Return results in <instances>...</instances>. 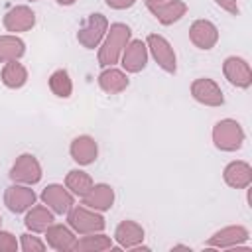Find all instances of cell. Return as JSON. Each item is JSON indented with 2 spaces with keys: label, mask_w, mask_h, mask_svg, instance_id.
I'll return each instance as SVG.
<instances>
[{
  "label": "cell",
  "mask_w": 252,
  "mask_h": 252,
  "mask_svg": "<svg viewBox=\"0 0 252 252\" xmlns=\"http://www.w3.org/2000/svg\"><path fill=\"white\" fill-rule=\"evenodd\" d=\"M57 4H61V6H73L77 0H55Z\"/></svg>",
  "instance_id": "1f68e13d"
},
{
  "label": "cell",
  "mask_w": 252,
  "mask_h": 252,
  "mask_svg": "<svg viewBox=\"0 0 252 252\" xmlns=\"http://www.w3.org/2000/svg\"><path fill=\"white\" fill-rule=\"evenodd\" d=\"M20 248L24 252H43L47 248V244L43 240H39V236H35V232H24V234H20Z\"/></svg>",
  "instance_id": "83f0119b"
},
{
  "label": "cell",
  "mask_w": 252,
  "mask_h": 252,
  "mask_svg": "<svg viewBox=\"0 0 252 252\" xmlns=\"http://www.w3.org/2000/svg\"><path fill=\"white\" fill-rule=\"evenodd\" d=\"M26 53V43L16 33L0 35V63L18 61Z\"/></svg>",
  "instance_id": "cb8c5ba5"
},
{
  "label": "cell",
  "mask_w": 252,
  "mask_h": 252,
  "mask_svg": "<svg viewBox=\"0 0 252 252\" xmlns=\"http://www.w3.org/2000/svg\"><path fill=\"white\" fill-rule=\"evenodd\" d=\"M189 39L195 47L209 51L219 41V28L211 20H195L189 28Z\"/></svg>",
  "instance_id": "5bb4252c"
},
{
  "label": "cell",
  "mask_w": 252,
  "mask_h": 252,
  "mask_svg": "<svg viewBox=\"0 0 252 252\" xmlns=\"http://www.w3.org/2000/svg\"><path fill=\"white\" fill-rule=\"evenodd\" d=\"M0 79L8 89H22L28 83V69L18 61H8L2 67Z\"/></svg>",
  "instance_id": "d4e9b609"
},
{
  "label": "cell",
  "mask_w": 252,
  "mask_h": 252,
  "mask_svg": "<svg viewBox=\"0 0 252 252\" xmlns=\"http://www.w3.org/2000/svg\"><path fill=\"white\" fill-rule=\"evenodd\" d=\"M130 37H132V30L126 24H122V22L110 24L104 39L98 45V65L114 67L120 61V55H122L124 47L128 45Z\"/></svg>",
  "instance_id": "6da1fadb"
},
{
  "label": "cell",
  "mask_w": 252,
  "mask_h": 252,
  "mask_svg": "<svg viewBox=\"0 0 252 252\" xmlns=\"http://www.w3.org/2000/svg\"><path fill=\"white\" fill-rule=\"evenodd\" d=\"M37 201L35 191L32 189V185H24V183H12L10 187H6L4 191V205L10 213L18 215V213H26L28 209H32Z\"/></svg>",
  "instance_id": "52a82bcc"
},
{
  "label": "cell",
  "mask_w": 252,
  "mask_h": 252,
  "mask_svg": "<svg viewBox=\"0 0 252 252\" xmlns=\"http://www.w3.org/2000/svg\"><path fill=\"white\" fill-rule=\"evenodd\" d=\"M0 228H2V220H0Z\"/></svg>",
  "instance_id": "836d02e7"
},
{
  "label": "cell",
  "mask_w": 252,
  "mask_h": 252,
  "mask_svg": "<svg viewBox=\"0 0 252 252\" xmlns=\"http://www.w3.org/2000/svg\"><path fill=\"white\" fill-rule=\"evenodd\" d=\"M217 2V6H220L224 12H228V14H232V16H238V2L236 0H215Z\"/></svg>",
  "instance_id": "f546056e"
},
{
  "label": "cell",
  "mask_w": 252,
  "mask_h": 252,
  "mask_svg": "<svg viewBox=\"0 0 252 252\" xmlns=\"http://www.w3.org/2000/svg\"><path fill=\"white\" fill-rule=\"evenodd\" d=\"M67 224L73 228L75 234H91L102 232L106 220L98 211H93L85 205H73L67 213Z\"/></svg>",
  "instance_id": "3957f363"
},
{
  "label": "cell",
  "mask_w": 252,
  "mask_h": 252,
  "mask_svg": "<svg viewBox=\"0 0 252 252\" xmlns=\"http://www.w3.org/2000/svg\"><path fill=\"white\" fill-rule=\"evenodd\" d=\"M104 2L112 10H126V8H130V6L136 4V0H104Z\"/></svg>",
  "instance_id": "4dcf8cb0"
},
{
  "label": "cell",
  "mask_w": 252,
  "mask_h": 252,
  "mask_svg": "<svg viewBox=\"0 0 252 252\" xmlns=\"http://www.w3.org/2000/svg\"><path fill=\"white\" fill-rule=\"evenodd\" d=\"M24 224L30 232H45L49 224H53V211L45 205H33L32 209L26 211V219Z\"/></svg>",
  "instance_id": "44dd1931"
},
{
  "label": "cell",
  "mask_w": 252,
  "mask_h": 252,
  "mask_svg": "<svg viewBox=\"0 0 252 252\" xmlns=\"http://www.w3.org/2000/svg\"><path fill=\"white\" fill-rule=\"evenodd\" d=\"M144 236H146V232H144L142 224H138L136 220H122L114 230V240L118 242V246L128 248V250L140 246L144 242Z\"/></svg>",
  "instance_id": "ffe728a7"
},
{
  "label": "cell",
  "mask_w": 252,
  "mask_h": 252,
  "mask_svg": "<svg viewBox=\"0 0 252 252\" xmlns=\"http://www.w3.org/2000/svg\"><path fill=\"white\" fill-rule=\"evenodd\" d=\"M41 201L53 211V215H67L69 209L75 205V195L65 185L49 183L41 191Z\"/></svg>",
  "instance_id": "9c48e42d"
},
{
  "label": "cell",
  "mask_w": 252,
  "mask_h": 252,
  "mask_svg": "<svg viewBox=\"0 0 252 252\" xmlns=\"http://www.w3.org/2000/svg\"><path fill=\"white\" fill-rule=\"evenodd\" d=\"M146 2V6H150V4H159V2H165V0H144Z\"/></svg>",
  "instance_id": "d6a6232c"
},
{
  "label": "cell",
  "mask_w": 252,
  "mask_h": 252,
  "mask_svg": "<svg viewBox=\"0 0 252 252\" xmlns=\"http://www.w3.org/2000/svg\"><path fill=\"white\" fill-rule=\"evenodd\" d=\"M41 165L35 156L32 154H22L16 158V161L10 167V179L14 183H24V185H35L41 181Z\"/></svg>",
  "instance_id": "8992f818"
},
{
  "label": "cell",
  "mask_w": 252,
  "mask_h": 252,
  "mask_svg": "<svg viewBox=\"0 0 252 252\" xmlns=\"http://www.w3.org/2000/svg\"><path fill=\"white\" fill-rule=\"evenodd\" d=\"M148 10L161 26H171L187 14V4L183 0H165L159 4H150Z\"/></svg>",
  "instance_id": "e0dca14e"
},
{
  "label": "cell",
  "mask_w": 252,
  "mask_h": 252,
  "mask_svg": "<svg viewBox=\"0 0 252 252\" xmlns=\"http://www.w3.org/2000/svg\"><path fill=\"white\" fill-rule=\"evenodd\" d=\"M112 248H114L112 238L102 232L81 234V238H77V242H75L77 252H104V250H112Z\"/></svg>",
  "instance_id": "603a6c76"
},
{
  "label": "cell",
  "mask_w": 252,
  "mask_h": 252,
  "mask_svg": "<svg viewBox=\"0 0 252 252\" xmlns=\"http://www.w3.org/2000/svg\"><path fill=\"white\" fill-rule=\"evenodd\" d=\"M222 179L232 189H246L252 183V165L242 159H234L226 163L222 171Z\"/></svg>",
  "instance_id": "ac0fdd59"
},
{
  "label": "cell",
  "mask_w": 252,
  "mask_h": 252,
  "mask_svg": "<svg viewBox=\"0 0 252 252\" xmlns=\"http://www.w3.org/2000/svg\"><path fill=\"white\" fill-rule=\"evenodd\" d=\"M213 144L220 152H236L244 144V130L238 120L222 118L213 126Z\"/></svg>",
  "instance_id": "7a4b0ae2"
},
{
  "label": "cell",
  "mask_w": 252,
  "mask_h": 252,
  "mask_svg": "<svg viewBox=\"0 0 252 252\" xmlns=\"http://www.w3.org/2000/svg\"><path fill=\"white\" fill-rule=\"evenodd\" d=\"M18 248H20L18 238L12 232L0 228V252H16Z\"/></svg>",
  "instance_id": "f1b7e54d"
},
{
  "label": "cell",
  "mask_w": 252,
  "mask_h": 252,
  "mask_svg": "<svg viewBox=\"0 0 252 252\" xmlns=\"http://www.w3.org/2000/svg\"><path fill=\"white\" fill-rule=\"evenodd\" d=\"M43 234H45V244L49 248H53L57 252H71V250H75L77 236H75L71 226L53 222V224L47 226V230Z\"/></svg>",
  "instance_id": "2e32d148"
},
{
  "label": "cell",
  "mask_w": 252,
  "mask_h": 252,
  "mask_svg": "<svg viewBox=\"0 0 252 252\" xmlns=\"http://www.w3.org/2000/svg\"><path fill=\"white\" fill-rule=\"evenodd\" d=\"M148 47H146V41L142 39H130L128 45L124 47L122 55H120V61H122V69L126 73H140L146 65H148Z\"/></svg>",
  "instance_id": "7c38bea8"
},
{
  "label": "cell",
  "mask_w": 252,
  "mask_h": 252,
  "mask_svg": "<svg viewBox=\"0 0 252 252\" xmlns=\"http://www.w3.org/2000/svg\"><path fill=\"white\" fill-rule=\"evenodd\" d=\"M146 47H148V53L154 57V61L169 75H173L177 71V57H175V51L171 47V43L159 35V33H150L146 37Z\"/></svg>",
  "instance_id": "5b68a950"
},
{
  "label": "cell",
  "mask_w": 252,
  "mask_h": 252,
  "mask_svg": "<svg viewBox=\"0 0 252 252\" xmlns=\"http://www.w3.org/2000/svg\"><path fill=\"white\" fill-rule=\"evenodd\" d=\"M69 154H71V158H73L75 163H79V165H91L98 158V144H96V140L93 136L81 134V136L73 138V142L69 146Z\"/></svg>",
  "instance_id": "9a60e30c"
},
{
  "label": "cell",
  "mask_w": 252,
  "mask_h": 252,
  "mask_svg": "<svg viewBox=\"0 0 252 252\" xmlns=\"http://www.w3.org/2000/svg\"><path fill=\"white\" fill-rule=\"evenodd\" d=\"M250 232L246 226L242 224H230L224 226L220 230H217L209 240H207V248H219V250H232L240 244H244L248 240Z\"/></svg>",
  "instance_id": "ba28073f"
},
{
  "label": "cell",
  "mask_w": 252,
  "mask_h": 252,
  "mask_svg": "<svg viewBox=\"0 0 252 252\" xmlns=\"http://www.w3.org/2000/svg\"><path fill=\"white\" fill-rule=\"evenodd\" d=\"M49 89L59 98H69L73 93V81L65 69H57L49 75Z\"/></svg>",
  "instance_id": "4316f807"
},
{
  "label": "cell",
  "mask_w": 252,
  "mask_h": 252,
  "mask_svg": "<svg viewBox=\"0 0 252 252\" xmlns=\"http://www.w3.org/2000/svg\"><path fill=\"white\" fill-rule=\"evenodd\" d=\"M128 75L126 71H120L116 67H104L98 75V87L108 94H118L128 87Z\"/></svg>",
  "instance_id": "7402d4cb"
},
{
  "label": "cell",
  "mask_w": 252,
  "mask_h": 252,
  "mask_svg": "<svg viewBox=\"0 0 252 252\" xmlns=\"http://www.w3.org/2000/svg\"><path fill=\"white\" fill-rule=\"evenodd\" d=\"M35 26V12L26 6H14L4 14V28L10 33H22V32H30Z\"/></svg>",
  "instance_id": "4fadbf2b"
},
{
  "label": "cell",
  "mask_w": 252,
  "mask_h": 252,
  "mask_svg": "<svg viewBox=\"0 0 252 252\" xmlns=\"http://www.w3.org/2000/svg\"><path fill=\"white\" fill-rule=\"evenodd\" d=\"M81 199H83L85 207L102 213V211L112 209V205H114V189L108 183H94L91 187V191Z\"/></svg>",
  "instance_id": "d6986e66"
},
{
  "label": "cell",
  "mask_w": 252,
  "mask_h": 252,
  "mask_svg": "<svg viewBox=\"0 0 252 252\" xmlns=\"http://www.w3.org/2000/svg\"><path fill=\"white\" fill-rule=\"evenodd\" d=\"M93 185H94L93 177H91L87 171H83V169H71V171L65 175V187H67L73 195H77V197H85V195L91 191Z\"/></svg>",
  "instance_id": "484cf974"
},
{
  "label": "cell",
  "mask_w": 252,
  "mask_h": 252,
  "mask_svg": "<svg viewBox=\"0 0 252 252\" xmlns=\"http://www.w3.org/2000/svg\"><path fill=\"white\" fill-rule=\"evenodd\" d=\"M108 20L106 16H102L100 12H94L87 18V22L79 28L77 32V41L85 47V49H94L100 45V41L104 39L106 35V30H108Z\"/></svg>",
  "instance_id": "277c9868"
},
{
  "label": "cell",
  "mask_w": 252,
  "mask_h": 252,
  "mask_svg": "<svg viewBox=\"0 0 252 252\" xmlns=\"http://www.w3.org/2000/svg\"><path fill=\"white\" fill-rule=\"evenodd\" d=\"M30 2H37V0H30Z\"/></svg>",
  "instance_id": "e575fe53"
},
{
  "label": "cell",
  "mask_w": 252,
  "mask_h": 252,
  "mask_svg": "<svg viewBox=\"0 0 252 252\" xmlns=\"http://www.w3.org/2000/svg\"><path fill=\"white\" fill-rule=\"evenodd\" d=\"M222 75L236 89H248L252 85V69L248 61L242 57H236V55L226 57L222 63Z\"/></svg>",
  "instance_id": "30bf717a"
},
{
  "label": "cell",
  "mask_w": 252,
  "mask_h": 252,
  "mask_svg": "<svg viewBox=\"0 0 252 252\" xmlns=\"http://www.w3.org/2000/svg\"><path fill=\"white\" fill-rule=\"evenodd\" d=\"M191 96L205 106H222L224 104V94H222L220 87L217 85V81L207 79V77L195 79L191 83Z\"/></svg>",
  "instance_id": "8fae6325"
}]
</instances>
